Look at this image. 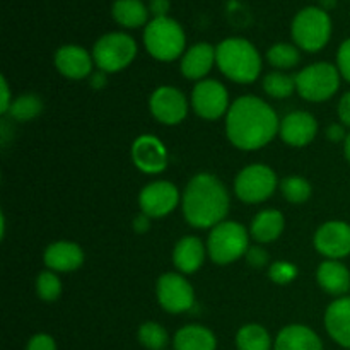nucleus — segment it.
<instances>
[{"mask_svg":"<svg viewBox=\"0 0 350 350\" xmlns=\"http://www.w3.org/2000/svg\"><path fill=\"white\" fill-rule=\"evenodd\" d=\"M280 120L272 106L256 96H241L226 113V135L241 150L265 147L279 133Z\"/></svg>","mask_w":350,"mask_h":350,"instance_id":"nucleus-1","label":"nucleus"},{"mask_svg":"<svg viewBox=\"0 0 350 350\" xmlns=\"http://www.w3.org/2000/svg\"><path fill=\"white\" fill-rule=\"evenodd\" d=\"M229 212V193L222 181L211 173H198L188 181L183 193V215L193 228H215Z\"/></svg>","mask_w":350,"mask_h":350,"instance_id":"nucleus-2","label":"nucleus"},{"mask_svg":"<svg viewBox=\"0 0 350 350\" xmlns=\"http://www.w3.org/2000/svg\"><path fill=\"white\" fill-rule=\"evenodd\" d=\"M215 64L226 77L238 84H252L262 72V57L245 38L221 41L215 48Z\"/></svg>","mask_w":350,"mask_h":350,"instance_id":"nucleus-3","label":"nucleus"},{"mask_svg":"<svg viewBox=\"0 0 350 350\" xmlns=\"http://www.w3.org/2000/svg\"><path fill=\"white\" fill-rule=\"evenodd\" d=\"M185 31L171 17H154L144 31V44L150 57L161 62H173L185 51Z\"/></svg>","mask_w":350,"mask_h":350,"instance_id":"nucleus-4","label":"nucleus"},{"mask_svg":"<svg viewBox=\"0 0 350 350\" xmlns=\"http://www.w3.org/2000/svg\"><path fill=\"white\" fill-rule=\"evenodd\" d=\"M250 248L248 231L234 221H222L212 228L207 239V253L217 265H228L246 255Z\"/></svg>","mask_w":350,"mask_h":350,"instance_id":"nucleus-5","label":"nucleus"},{"mask_svg":"<svg viewBox=\"0 0 350 350\" xmlns=\"http://www.w3.org/2000/svg\"><path fill=\"white\" fill-rule=\"evenodd\" d=\"M340 77L338 68L328 62L311 64L296 75V91L306 101H327L340 88Z\"/></svg>","mask_w":350,"mask_h":350,"instance_id":"nucleus-6","label":"nucleus"},{"mask_svg":"<svg viewBox=\"0 0 350 350\" xmlns=\"http://www.w3.org/2000/svg\"><path fill=\"white\" fill-rule=\"evenodd\" d=\"M332 36V21L321 7H306L293 21V38L304 51H320Z\"/></svg>","mask_w":350,"mask_h":350,"instance_id":"nucleus-7","label":"nucleus"},{"mask_svg":"<svg viewBox=\"0 0 350 350\" xmlns=\"http://www.w3.org/2000/svg\"><path fill=\"white\" fill-rule=\"evenodd\" d=\"M137 57V43L125 33H108L96 41L92 58L99 70L115 74L129 67Z\"/></svg>","mask_w":350,"mask_h":350,"instance_id":"nucleus-8","label":"nucleus"},{"mask_svg":"<svg viewBox=\"0 0 350 350\" xmlns=\"http://www.w3.org/2000/svg\"><path fill=\"white\" fill-rule=\"evenodd\" d=\"M277 188L275 171L265 164H252L239 171L234 181V191L245 204H260L273 195Z\"/></svg>","mask_w":350,"mask_h":350,"instance_id":"nucleus-9","label":"nucleus"},{"mask_svg":"<svg viewBox=\"0 0 350 350\" xmlns=\"http://www.w3.org/2000/svg\"><path fill=\"white\" fill-rule=\"evenodd\" d=\"M157 301L161 308L171 314L190 311L195 304V291L180 273H164L157 280Z\"/></svg>","mask_w":350,"mask_h":350,"instance_id":"nucleus-10","label":"nucleus"},{"mask_svg":"<svg viewBox=\"0 0 350 350\" xmlns=\"http://www.w3.org/2000/svg\"><path fill=\"white\" fill-rule=\"evenodd\" d=\"M193 111L204 120H217L229 111L228 89L215 79H205L195 84L191 92Z\"/></svg>","mask_w":350,"mask_h":350,"instance_id":"nucleus-11","label":"nucleus"},{"mask_svg":"<svg viewBox=\"0 0 350 350\" xmlns=\"http://www.w3.org/2000/svg\"><path fill=\"white\" fill-rule=\"evenodd\" d=\"M150 113L163 125H178L188 115V101L180 89L161 85L152 92L149 101Z\"/></svg>","mask_w":350,"mask_h":350,"instance_id":"nucleus-12","label":"nucleus"},{"mask_svg":"<svg viewBox=\"0 0 350 350\" xmlns=\"http://www.w3.org/2000/svg\"><path fill=\"white\" fill-rule=\"evenodd\" d=\"M180 202L178 188L170 181H152L142 188L139 205L142 214L150 219H159L171 214Z\"/></svg>","mask_w":350,"mask_h":350,"instance_id":"nucleus-13","label":"nucleus"},{"mask_svg":"<svg viewBox=\"0 0 350 350\" xmlns=\"http://www.w3.org/2000/svg\"><path fill=\"white\" fill-rule=\"evenodd\" d=\"M314 248L328 260H340L350 255V224L342 221L325 222L314 232Z\"/></svg>","mask_w":350,"mask_h":350,"instance_id":"nucleus-14","label":"nucleus"},{"mask_svg":"<svg viewBox=\"0 0 350 350\" xmlns=\"http://www.w3.org/2000/svg\"><path fill=\"white\" fill-rule=\"evenodd\" d=\"M132 161L142 173H163L167 167L166 146L149 133L140 135L132 146Z\"/></svg>","mask_w":350,"mask_h":350,"instance_id":"nucleus-15","label":"nucleus"},{"mask_svg":"<svg viewBox=\"0 0 350 350\" xmlns=\"http://www.w3.org/2000/svg\"><path fill=\"white\" fill-rule=\"evenodd\" d=\"M318 133V122L311 113L293 111L280 120L279 135L293 147H304L314 140Z\"/></svg>","mask_w":350,"mask_h":350,"instance_id":"nucleus-16","label":"nucleus"},{"mask_svg":"<svg viewBox=\"0 0 350 350\" xmlns=\"http://www.w3.org/2000/svg\"><path fill=\"white\" fill-rule=\"evenodd\" d=\"M94 58L77 44H65L55 53V67L64 77L72 81H81L91 75Z\"/></svg>","mask_w":350,"mask_h":350,"instance_id":"nucleus-17","label":"nucleus"},{"mask_svg":"<svg viewBox=\"0 0 350 350\" xmlns=\"http://www.w3.org/2000/svg\"><path fill=\"white\" fill-rule=\"evenodd\" d=\"M325 328L332 340L350 350V296L338 297L327 308Z\"/></svg>","mask_w":350,"mask_h":350,"instance_id":"nucleus-18","label":"nucleus"},{"mask_svg":"<svg viewBox=\"0 0 350 350\" xmlns=\"http://www.w3.org/2000/svg\"><path fill=\"white\" fill-rule=\"evenodd\" d=\"M84 263V252L72 241L51 243L44 252V265L51 272H74Z\"/></svg>","mask_w":350,"mask_h":350,"instance_id":"nucleus-19","label":"nucleus"},{"mask_svg":"<svg viewBox=\"0 0 350 350\" xmlns=\"http://www.w3.org/2000/svg\"><path fill=\"white\" fill-rule=\"evenodd\" d=\"M215 64V48L208 43H197L188 48L181 58V74L190 81H202Z\"/></svg>","mask_w":350,"mask_h":350,"instance_id":"nucleus-20","label":"nucleus"},{"mask_svg":"<svg viewBox=\"0 0 350 350\" xmlns=\"http://www.w3.org/2000/svg\"><path fill=\"white\" fill-rule=\"evenodd\" d=\"M273 350H323V342L306 325H289L279 332Z\"/></svg>","mask_w":350,"mask_h":350,"instance_id":"nucleus-21","label":"nucleus"},{"mask_svg":"<svg viewBox=\"0 0 350 350\" xmlns=\"http://www.w3.org/2000/svg\"><path fill=\"white\" fill-rule=\"evenodd\" d=\"M318 284L325 293L344 297L350 293V272L338 260H325L317 272Z\"/></svg>","mask_w":350,"mask_h":350,"instance_id":"nucleus-22","label":"nucleus"},{"mask_svg":"<svg viewBox=\"0 0 350 350\" xmlns=\"http://www.w3.org/2000/svg\"><path fill=\"white\" fill-rule=\"evenodd\" d=\"M205 262V246L197 236H185L173 250V263L180 272L195 273Z\"/></svg>","mask_w":350,"mask_h":350,"instance_id":"nucleus-23","label":"nucleus"},{"mask_svg":"<svg viewBox=\"0 0 350 350\" xmlns=\"http://www.w3.org/2000/svg\"><path fill=\"white\" fill-rule=\"evenodd\" d=\"M174 350H215L217 338L214 332L202 325H187L174 334Z\"/></svg>","mask_w":350,"mask_h":350,"instance_id":"nucleus-24","label":"nucleus"},{"mask_svg":"<svg viewBox=\"0 0 350 350\" xmlns=\"http://www.w3.org/2000/svg\"><path fill=\"white\" fill-rule=\"evenodd\" d=\"M284 226H286V219L282 212L275 208H265L255 215L250 232L256 243H272L282 234Z\"/></svg>","mask_w":350,"mask_h":350,"instance_id":"nucleus-25","label":"nucleus"},{"mask_svg":"<svg viewBox=\"0 0 350 350\" xmlns=\"http://www.w3.org/2000/svg\"><path fill=\"white\" fill-rule=\"evenodd\" d=\"M113 17L123 27H140L149 19V9L142 0H116L113 3Z\"/></svg>","mask_w":350,"mask_h":350,"instance_id":"nucleus-26","label":"nucleus"},{"mask_svg":"<svg viewBox=\"0 0 350 350\" xmlns=\"http://www.w3.org/2000/svg\"><path fill=\"white\" fill-rule=\"evenodd\" d=\"M238 350H272V337L258 323H248L236 335Z\"/></svg>","mask_w":350,"mask_h":350,"instance_id":"nucleus-27","label":"nucleus"},{"mask_svg":"<svg viewBox=\"0 0 350 350\" xmlns=\"http://www.w3.org/2000/svg\"><path fill=\"white\" fill-rule=\"evenodd\" d=\"M43 111V103L36 94H23L10 105L7 115L16 122H29Z\"/></svg>","mask_w":350,"mask_h":350,"instance_id":"nucleus-28","label":"nucleus"},{"mask_svg":"<svg viewBox=\"0 0 350 350\" xmlns=\"http://www.w3.org/2000/svg\"><path fill=\"white\" fill-rule=\"evenodd\" d=\"M267 60L272 67L279 68V70H289L294 68L301 60V53L297 46L289 43H277L269 48L267 51Z\"/></svg>","mask_w":350,"mask_h":350,"instance_id":"nucleus-29","label":"nucleus"},{"mask_svg":"<svg viewBox=\"0 0 350 350\" xmlns=\"http://www.w3.org/2000/svg\"><path fill=\"white\" fill-rule=\"evenodd\" d=\"M263 91L273 99H286L296 91V77L284 74V72H270L263 79Z\"/></svg>","mask_w":350,"mask_h":350,"instance_id":"nucleus-30","label":"nucleus"},{"mask_svg":"<svg viewBox=\"0 0 350 350\" xmlns=\"http://www.w3.org/2000/svg\"><path fill=\"white\" fill-rule=\"evenodd\" d=\"M137 338L147 350H164L170 344V335L166 328L156 321H146L140 325Z\"/></svg>","mask_w":350,"mask_h":350,"instance_id":"nucleus-31","label":"nucleus"},{"mask_svg":"<svg viewBox=\"0 0 350 350\" xmlns=\"http://www.w3.org/2000/svg\"><path fill=\"white\" fill-rule=\"evenodd\" d=\"M280 191L287 202L299 205L310 200L311 185L310 181L301 176H289L280 181Z\"/></svg>","mask_w":350,"mask_h":350,"instance_id":"nucleus-32","label":"nucleus"},{"mask_svg":"<svg viewBox=\"0 0 350 350\" xmlns=\"http://www.w3.org/2000/svg\"><path fill=\"white\" fill-rule=\"evenodd\" d=\"M36 294L41 301H46V303L57 301L62 294V282L57 273L51 270L41 272L36 277Z\"/></svg>","mask_w":350,"mask_h":350,"instance_id":"nucleus-33","label":"nucleus"},{"mask_svg":"<svg viewBox=\"0 0 350 350\" xmlns=\"http://www.w3.org/2000/svg\"><path fill=\"white\" fill-rule=\"evenodd\" d=\"M296 275H297V269L287 262H275L269 270L270 279H272L275 284H280V286L289 284Z\"/></svg>","mask_w":350,"mask_h":350,"instance_id":"nucleus-34","label":"nucleus"},{"mask_svg":"<svg viewBox=\"0 0 350 350\" xmlns=\"http://www.w3.org/2000/svg\"><path fill=\"white\" fill-rule=\"evenodd\" d=\"M337 68L342 77L350 84V38L340 44L337 53Z\"/></svg>","mask_w":350,"mask_h":350,"instance_id":"nucleus-35","label":"nucleus"},{"mask_svg":"<svg viewBox=\"0 0 350 350\" xmlns=\"http://www.w3.org/2000/svg\"><path fill=\"white\" fill-rule=\"evenodd\" d=\"M26 350H57V342L48 334H36L29 338Z\"/></svg>","mask_w":350,"mask_h":350,"instance_id":"nucleus-36","label":"nucleus"},{"mask_svg":"<svg viewBox=\"0 0 350 350\" xmlns=\"http://www.w3.org/2000/svg\"><path fill=\"white\" fill-rule=\"evenodd\" d=\"M246 262L255 269H262L269 263V253L262 248V246H250L246 252Z\"/></svg>","mask_w":350,"mask_h":350,"instance_id":"nucleus-37","label":"nucleus"},{"mask_svg":"<svg viewBox=\"0 0 350 350\" xmlns=\"http://www.w3.org/2000/svg\"><path fill=\"white\" fill-rule=\"evenodd\" d=\"M338 118H340L342 125L350 129V92H345L338 103Z\"/></svg>","mask_w":350,"mask_h":350,"instance_id":"nucleus-38","label":"nucleus"},{"mask_svg":"<svg viewBox=\"0 0 350 350\" xmlns=\"http://www.w3.org/2000/svg\"><path fill=\"white\" fill-rule=\"evenodd\" d=\"M345 125L342 123H332L327 129V139L332 142H340V140L347 139V133H345Z\"/></svg>","mask_w":350,"mask_h":350,"instance_id":"nucleus-39","label":"nucleus"},{"mask_svg":"<svg viewBox=\"0 0 350 350\" xmlns=\"http://www.w3.org/2000/svg\"><path fill=\"white\" fill-rule=\"evenodd\" d=\"M149 10L154 14V17H166L170 10V0H150Z\"/></svg>","mask_w":350,"mask_h":350,"instance_id":"nucleus-40","label":"nucleus"},{"mask_svg":"<svg viewBox=\"0 0 350 350\" xmlns=\"http://www.w3.org/2000/svg\"><path fill=\"white\" fill-rule=\"evenodd\" d=\"M0 85H2V103H0V113H2V115H7L10 105H12V101H10V91H9V85H7L5 77H0Z\"/></svg>","mask_w":350,"mask_h":350,"instance_id":"nucleus-41","label":"nucleus"},{"mask_svg":"<svg viewBox=\"0 0 350 350\" xmlns=\"http://www.w3.org/2000/svg\"><path fill=\"white\" fill-rule=\"evenodd\" d=\"M150 228V217H147L146 214H140L133 219V231L139 232V234H144V232L149 231Z\"/></svg>","mask_w":350,"mask_h":350,"instance_id":"nucleus-42","label":"nucleus"},{"mask_svg":"<svg viewBox=\"0 0 350 350\" xmlns=\"http://www.w3.org/2000/svg\"><path fill=\"white\" fill-rule=\"evenodd\" d=\"M105 84H106V72L99 70L98 74L91 75V85H92V88L99 89V88H103Z\"/></svg>","mask_w":350,"mask_h":350,"instance_id":"nucleus-43","label":"nucleus"},{"mask_svg":"<svg viewBox=\"0 0 350 350\" xmlns=\"http://www.w3.org/2000/svg\"><path fill=\"white\" fill-rule=\"evenodd\" d=\"M321 3V9L327 10V9H334L337 5V0H320Z\"/></svg>","mask_w":350,"mask_h":350,"instance_id":"nucleus-44","label":"nucleus"},{"mask_svg":"<svg viewBox=\"0 0 350 350\" xmlns=\"http://www.w3.org/2000/svg\"><path fill=\"white\" fill-rule=\"evenodd\" d=\"M344 152H345V157H347V161L350 163V133L347 135V139L344 140Z\"/></svg>","mask_w":350,"mask_h":350,"instance_id":"nucleus-45","label":"nucleus"}]
</instances>
